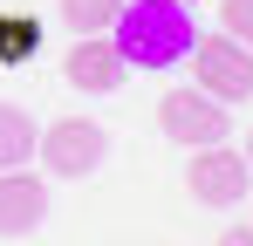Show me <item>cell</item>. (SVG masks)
Returning a JSON list of instances; mask_svg holds the SVG:
<instances>
[{
  "label": "cell",
  "mask_w": 253,
  "mask_h": 246,
  "mask_svg": "<svg viewBox=\"0 0 253 246\" xmlns=\"http://www.w3.org/2000/svg\"><path fill=\"white\" fill-rule=\"evenodd\" d=\"M42 144V123L28 117L21 103H0V171H21Z\"/></svg>",
  "instance_id": "obj_8"
},
{
  "label": "cell",
  "mask_w": 253,
  "mask_h": 246,
  "mask_svg": "<svg viewBox=\"0 0 253 246\" xmlns=\"http://www.w3.org/2000/svg\"><path fill=\"white\" fill-rule=\"evenodd\" d=\"M219 246H253V226H233V233H219Z\"/></svg>",
  "instance_id": "obj_12"
},
{
  "label": "cell",
  "mask_w": 253,
  "mask_h": 246,
  "mask_svg": "<svg viewBox=\"0 0 253 246\" xmlns=\"http://www.w3.org/2000/svg\"><path fill=\"white\" fill-rule=\"evenodd\" d=\"M103 151H110V130L89 117H62L42 130V144H35V158H42L48 178H89L96 164H103Z\"/></svg>",
  "instance_id": "obj_4"
},
{
  "label": "cell",
  "mask_w": 253,
  "mask_h": 246,
  "mask_svg": "<svg viewBox=\"0 0 253 246\" xmlns=\"http://www.w3.org/2000/svg\"><path fill=\"white\" fill-rule=\"evenodd\" d=\"M110 41H117V55H124L130 69H171V62L192 55L199 21H192L185 0H124Z\"/></svg>",
  "instance_id": "obj_1"
},
{
  "label": "cell",
  "mask_w": 253,
  "mask_h": 246,
  "mask_svg": "<svg viewBox=\"0 0 253 246\" xmlns=\"http://www.w3.org/2000/svg\"><path fill=\"white\" fill-rule=\"evenodd\" d=\"M158 130H165L171 144H185V151H206V144H226L233 137V110L226 103H212L206 89H171L158 96Z\"/></svg>",
  "instance_id": "obj_3"
},
{
  "label": "cell",
  "mask_w": 253,
  "mask_h": 246,
  "mask_svg": "<svg viewBox=\"0 0 253 246\" xmlns=\"http://www.w3.org/2000/svg\"><path fill=\"white\" fill-rule=\"evenodd\" d=\"M48 219V178L42 171H0V240H21Z\"/></svg>",
  "instance_id": "obj_6"
},
{
  "label": "cell",
  "mask_w": 253,
  "mask_h": 246,
  "mask_svg": "<svg viewBox=\"0 0 253 246\" xmlns=\"http://www.w3.org/2000/svg\"><path fill=\"white\" fill-rule=\"evenodd\" d=\"M55 7H62L69 35H110L117 14H124V0H55Z\"/></svg>",
  "instance_id": "obj_10"
},
{
  "label": "cell",
  "mask_w": 253,
  "mask_h": 246,
  "mask_svg": "<svg viewBox=\"0 0 253 246\" xmlns=\"http://www.w3.org/2000/svg\"><path fill=\"white\" fill-rule=\"evenodd\" d=\"M130 62L117 55V41L110 35H76L69 41V82L89 89V96H110V89H124Z\"/></svg>",
  "instance_id": "obj_7"
},
{
  "label": "cell",
  "mask_w": 253,
  "mask_h": 246,
  "mask_svg": "<svg viewBox=\"0 0 253 246\" xmlns=\"http://www.w3.org/2000/svg\"><path fill=\"white\" fill-rule=\"evenodd\" d=\"M192 82L206 89L212 103H247L253 96V48L233 41L226 28L219 35H199L192 41Z\"/></svg>",
  "instance_id": "obj_2"
},
{
  "label": "cell",
  "mask_w": 253,
  "mask_h": 246,
  "mask_svg": "<svg viewBox=\"0 0 253 246\" xmlns=\"http://www.w3.org/2000/svg\"><path fill=\"white\" fill-rule=\"evenodd\" d=\"M42 55V21L21 7H0V69H21Z\"/></svg>",
  "instance_id": "obj_9"
},
{
  "label": "cell",
  "mask_w": 253,
  "mask_h": 246,
  "mask_svg": "<svg viewBox=\"0 0 253 246\" xmlns=\"http://www.w3.org/2000/svg\"><path fill=\"white\" fill-rule=\"evenodd\" d=\"M185 185H192V199H199V205H247L253 164H247V151L206 144V151H192V164H185Z\"/></svg>",
  "instance_id": "obj_5"
},
{
  "label": "cell",
  "mask_w": 253,
  "mask_h": 246,
  "mask_svg": "<svg viewBox=\"0 0 253 246\" xmlns=\"http://www.w3.org/2000/svg\"><path fill=\"white\" fill-rule=\"evenodd\" d=\"M247 164H253V130H247Z\"/></svg>",
  "instance_id": "obj_13"
},
{
  "label": "cell",
  "mask_w": 253,
  "mask_h": 246,
  "mask_svg": "<svg viewBox=\"0 0 253 246\" xmlns=\"http://www.w3.org/2000/svg\"><path fill=\"white\" fill-rule=\"evenodd\" d=\"M219 28L253 48V0H219Z\"/></svg>",
  "instance_id": "obj_11"
}]
</instances>
